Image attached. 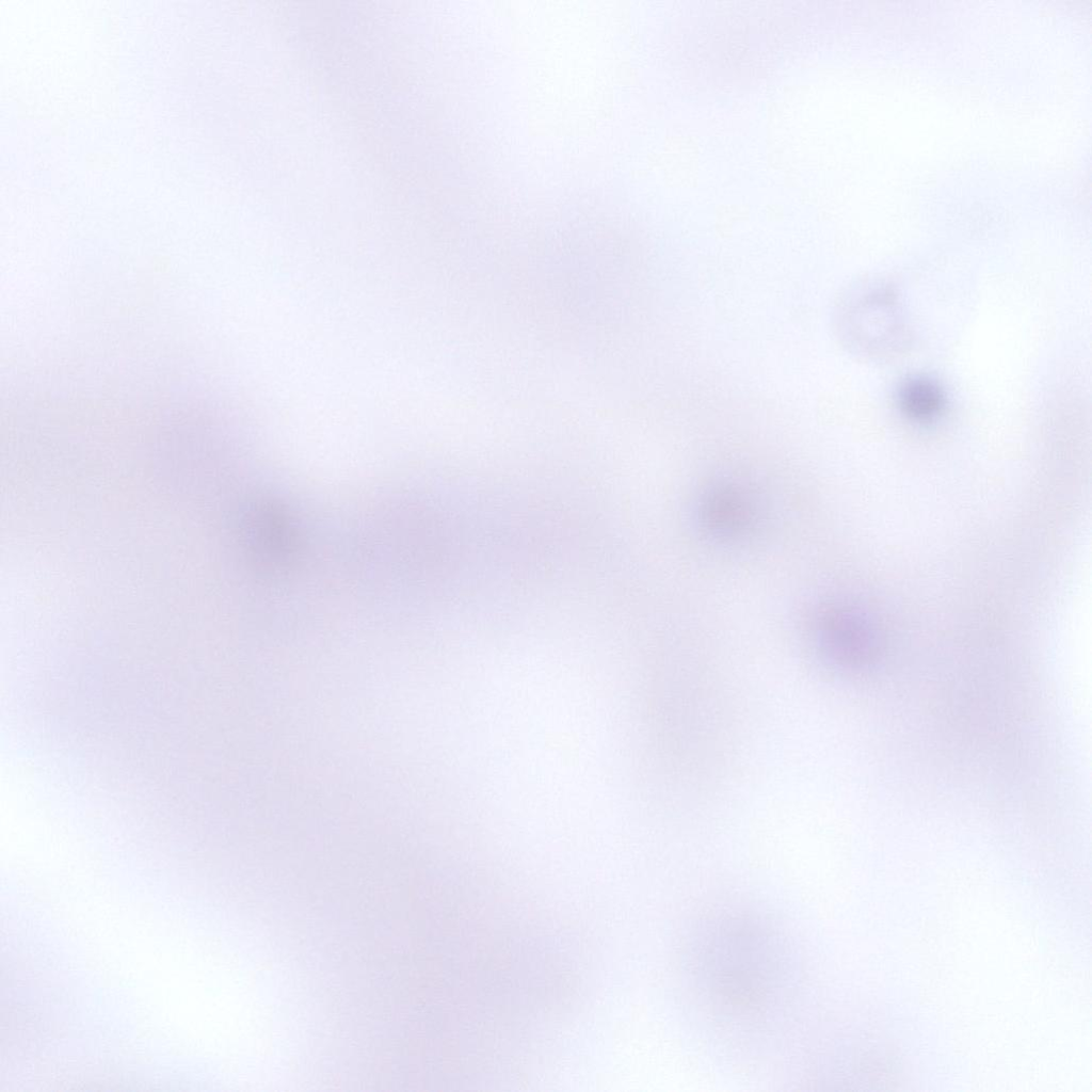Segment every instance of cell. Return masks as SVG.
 <instances>
[{
	"mask_svg": "<svg viewBox=\"0 0 1092 1092\" xmlns=\"http://www.w3.org/2000/svg\"><path fill=\"white\" fill-rule=\"evenodd\" d=\"M682 964L704 1006L727 1024H761L787 998L789 951L768 924L738 912L700 919Z\"/></svg>",
	"mask_w": 1092,
	"mask_h": 1092,
	"instance_id": "6da1fadb",
	"label": "cell"
},
{
	"mask_svg": "<svg viewBox=\"0 0 1092 1092\" xmlns=\"http://www.w3.org/2000/svg\"><path fill=\"white\" fill-rule=\"evenodd\" d=\"M834 327L840 342L852 353L882 358L899 353L909 342V326L892 286L862 284L839 301Z\"/></svg>",
	"mask_w": 1092,
	"mask_h": 1092,
	"instance_id": "7a4b0ae2",
	"label": "cell"
},
{
	"mask_svg": "<svg viewBox=\"0 0 1092 1092\" xmlns=\"http://www.w3.org/2000/svg\"><path fill=\"white\" fill-rule=\"evenodd\" d=\"M244 537L251 552L267 564L284 563L292 551V528L273 504L253 508L244 519Z\"/></svg>",
	"mask_w": 1092,
	"mask_h": 1092,
	"instance_id": "3957f363",
	"label": "cell"
},
{
	"mask_svg": "<svg viewBox=\"0 0 1092 1092\" xmlns=\"http://www.w3.org/2000/svg\"><path fill=\"white\" fill-rule=\"evenodd\" d=\"M897 402L901 413L918 423L934 421L947 405L946 394L938 383L921 375L906 379L900 385Z\"/></svg>",
	"mask_w": 1092,
	"mask_h": 1092,
	"instance_id": "277c9868",
	"label": "cell"
}]
</instances>
